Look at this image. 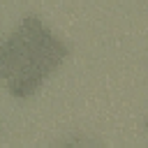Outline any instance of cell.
<instances>
[{
  "label": "cell",
  "mask_w": 148,
  "mask_h": 148,
  "mask_svg": "<svg viewBox=\"0 0 148 148\" xmlns=\"http://www.w3.org/2000/svg\"><path fill=\"white\" fill-rule=\"evenodd\" d=\"M67 56L69 49L65 42L51 32L39 16L28 14L2 44V81L14 97H30L65 62Z\"/></svg>",
  "instance_id": "1"
},
{
  "label": "cell",
  "mask_w": 148,
  "mask_h": 148,
  "mask_svg": "<svg viewBox=\"0 0 148 148\" xmlns=\"http://www.w3.org/2000/svg\"><path fill=\"white\" fill-rule=\"evenodd\" d=\"M146 130H148V120H146Z\"/></svg>",
  "instance_id": "2"
}]
</instances>
